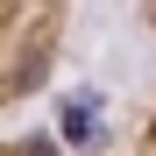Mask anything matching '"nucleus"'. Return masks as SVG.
I'll return each instance as SVG.
<instances>
[{
	"label": "nucleus",
	"instance_id": "7ed1b4c3",
	"mask_svg": "<svg viewBox=\"0 0 156 156\" xmlns=\"http://www.w3.org/2000/svg\"><path fill=\"white\" fill-rule=\"evenodd\" d=\"M0 156H64L57 135H0Z\"/></svg>",
	"mask_w": 156,
	"mask_h": 156
},
{
	"label": "nucleus",
	"instance_id": "20e7f679",
	"mask_svg": "<svg viewBox=\"0 0 156 156\" xmlns=\"http://www.w3.org/2000/svg\"><path fill=\"white\" fill-rule=\"evenodd\" d=\"M135 7H142V29L156 36V0H135Z\"/></svg>",
	"mask_w": 156,
	"mask_h": 156
},
{
	"label": "nucleus",
	"instance_id": "f03ea898",
	"mask_svg": "<svg viewBox=\"0 0 156 156\" xmlns=\"http://www.w3.org/2000/svg\"><path fill=\"white\" fill-rule=\"evenodd\" d=\"M107 156H156V78H149L135 99H128V114L114 121Z\"/></svg>",
	"mask_w": 156,
	"mask_h": 156
},
{
	"label": "nucleus",
	"instance_id": "f257e3e1",
	"mask_svg": "<svg viewBox=\"0 0 156 156\" xmlns=\"http://www.w3.org/2000/svg\"><path fill=\"white\" fill-rule=\"evenodd\" d=\"M78 0H0V121L57 78Z\"/></svg>",
	"mask_w": 156,
	"mask_h": 156
}]
</instances>
